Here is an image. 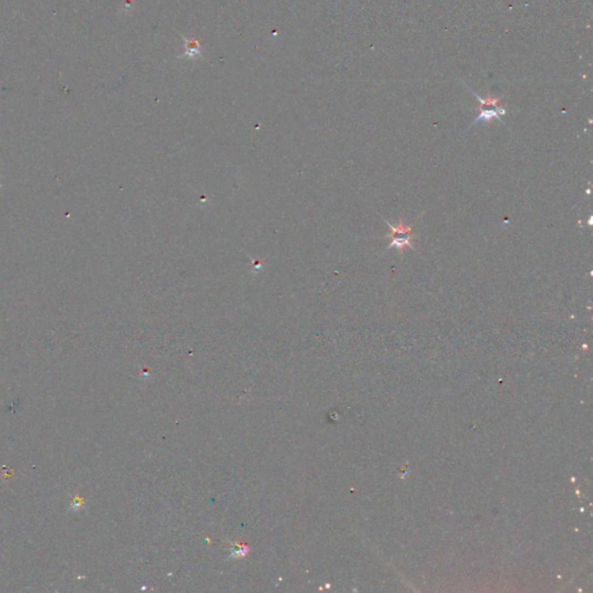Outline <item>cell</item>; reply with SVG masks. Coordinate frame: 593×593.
<instances>
[{
    "instance_id": "obj_1",
    "label": "cell",
    "mask_w": 593,
    "mask_h": 593,
    "mask_svg": "<svg viewBox=\"0 0 593 593\" xmlns=\"http://www.w3.org/2000/svg\"><path fill=\"white\" fill-rule=\"evenodd\" d=\"M183 41H185V52H183V56L189 59L202 58V48L197 40H195V38L183 37Z\"/></svg>"
},
{
    "instance_id": "obj_2",
    "label": "cell",
    "mask_w": 593,
    "mask_h": 593,
    "mask_svg": "<svg viewBox=\"0 0 593 593\" xmlns=\"http://www.w3.org/2000/svg\"><path fill=\"white\" fill-rule=\"evenodd\" d=\"M389 238L392 239V241L386 250L392 249V248H396V249H399L401 254H403V249L405 247L414 248V246H412V240H414V236L410 235V234L403 235V236L393 235V236H389ZM389 238H387V239H389Z\"/></svg>"
},
{
    "instance_id": "obj_3",
    "label": "cell",
    "mask_w": 593,
    "mask_h": 593,
    "mask_svg": "<svg viewBox=\"0 0 593 593\" xmlns=\"http://www.w3.org/2000/svg\"><path fill=\"white\" fill-rule=\"evenodd\" d=\"M479 110H480V115L477 116L476 120L473 122L472 125L479 123V122H489V121L493 120V118L500 120V115L505 114V109H503V108H496V109H491V110H484L482 108H479Z\"/></svg>"
},
{
    "instance_id": "obj_4",
    "label": "cell",
    "mask_w": 593,
    "mask_h": 593,
    "mask_svg": "<svg viewBox=\"0 0 593 593\" xmlns=\"http://www.w3.org/2000/svg\"><path fill=\"white\" fill-rule=\"evenodd\" d=\"M384 221L388 225L389 229L392 231L391 234L385 235V238H389V236H393V235H409L412 232V226H407V225H404L401 219L399 220V224H397L396 226H394V225H392L391 223H389V221H387L386 219H384Z\"/></svg>"
}]
</instances>
